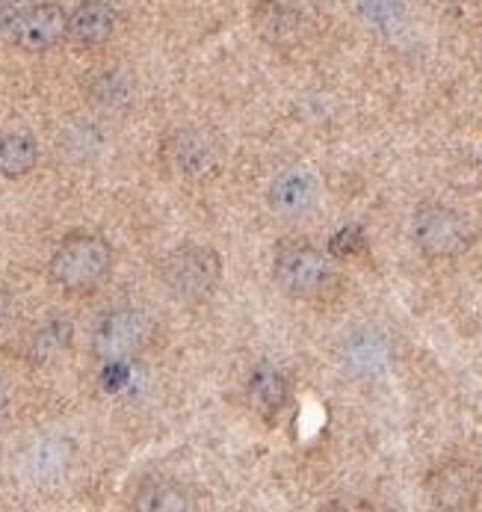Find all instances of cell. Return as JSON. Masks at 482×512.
I'll return each mask as SVG.
<instances>
[{
    "label": "cell",
    "instance_id": "9a60e30c",
    "mask_svg": "<svg viewBox=\"0 0 482 512\" xmlns=\"http://www.w3.org/2000/svg\"><path fill=\"white\" fill-rule=\"evenodd\" d=\"M39 163V143L27 131L0 134V175L3 178H24Z\"/></svg>",
    "mask_w": 482,
    "mask_h": 512
},
{
    "label": "cell",
    "instance_id": "8992f818",
    "mask_svg": "<svg viewBox=\"0 0 482 512\" xmlns=\"http://www.w3.org/2000/svg\"><path fill=\"white\" fill-rule=\"evenodd\" d=\"M252 24L270 48L293 51L320 27L317 0H258L252 9Z\"/></svg>",
    "mask_w": 482,
    "mask_h": 512
},
{
    "label": "cell",
    "instance_id": "2e32d148",
    "mask_svg": "<svg viewBox=\"0 0 482 512\" xmlns=\"http://www.w3.org/2000/svg\"><path fill=\"white\" fill-rule=\"evenodd\" d=\"M89 101L104 110H119L131 101V83L122 72H101L89 83Z\"/></svg>",
    "mask_w": 482,
    "mask_h": 512
},
{
    "label": "cell",
    "instance_id": "52a82bcc",
    "mask_svg": "<svg viewBox=\"0 0 482 512\" xmlns=\"http://www.w3.org/2000/svg\"><path fill=\"white\" fill-rule=\"evenodd\" d=\"M482 495L480 468L468 459H447L426 477V498L435 510H474Z\"/></svg>",
    "mask_w": 482,
    "mask_h": 512
},
{
    "label": "cell",
    "instance_id": "3957f363",
    "mask_svg": "<svg viewBox=\"0 0 482 512\" xmlns=\"http://www.w3.org/2000/svg\"><path fill=\"white\" fill-rule=\"evenodd\" d=\"M273 279L290 299H323L335 288V261L311 243H284L273 258Z\"/></svg>",
    "mask_w": 482,
    "mask_h": 512
},
{
    "label": "cell",
    "instance_id": "44dd1931",
    "mask_svg": "<svg viewBox=\"0 0 482 512\" xmlns=\"http://www.w3.org/2000/svg\"><path fill=\"white\" fill-rule=\"evenodd\" d=\"M12 317H15V299H12V293L0 288V332L12 323Z\"/></svg>",
    "mask_w": 482,
    "mask_h": 512
},
{
    "label": "cell",
    "instance_id": "7c38bea8",
    "mask_svg": "<svg viewBox=\"0 0 482 512\" xmlns=\"http://www.w3.org/2000/svg\"><path fill=\"white\" fill-rule=\"evenodd\" d=\"M246 397H249V406H252L261 418L273 421V418L281 415V409H284L287 400H290V379H287V373L278 365H273V362H258V365L252 367V373H249Z\"/></svg>",
    "mask_w": 482,
    "mask_h": 512
},
{
    "label": "cell",
    "instance_id": "ac0fdd59",
    "mask_svg": "<svg viewBox=\"0 0 482 512\" xmlns=\"http://www.w3.org/2000/svg\"><path fill=\"white\" fill-rule=\"evenodd\" d=\"M364 243L367 240H364V231L358 225H344L341 231L332 234L329 252H332V258H352V255H358L364 249Z\"/></svg>",
    "mask_w": 482,
    "mask_h": 512
},
{
    "label": "cell",
    "instance_id": "8fae6325",
    "mask_svg": "<svg viewBox=\"0 0 482 512\" xmlns=\"http://www.w3.org/2000/svg\"><path fill=\"white\" fill-rule=\"evenodd\" d=\"M116 24H119V15L107 0H83L74 6V12H69L66 39L77 48H98L110 42V36L116 33Z\"/></svg>",
    "mask_w": 482,
    "mask_h": 512
},
{
    "label": "cell",
    "instance_id": "277c9868",
    "mask_svg": "<svg viewBox=\"0 0 482 512\" xmlns=\"http://www.w3.org/2000/svg\"><path fill=\"white\" fill-rule=\"evenodd\" d=\"M409 234H412L414 249L432 261H450V258L465 255L477 237L474 225L462 211L441 205V202L420 205L414 211Z\"/></svg>",
    "mask_w": 482,
    "mask_h": 512
},
{
    "label": "cell",
    "instance_id": "6da1fadb",
    "mask_svg": "<svg viewBox=\"0 0 482 512\" xmlns=\"http://www.w3.org/2000/svg\"><path fill=\"white\" fill-rule=\"evenodd\" d=\"M113 270V249L101 234H69L51 255L48 276L66 293H89L104 285Z\"/></svg>",
    "mask_w": 482,
    "mask_h": 512
},
{
    "label": "cell",
    "instance_id": "7402d4cb",
    "mask_svg": "<svg viewBox=\"0 0 482 512\" xmlns=\"http://www.w3.org/2000/svg\"><path fill=\"white\" fill-rule=\"evenodd\" d=\"M6 406V388H3V382H0V409Z\"/></svg>",
    "mask_w": 482,
    "mask_h": 512
},
{
    "label": "cell",
    "instance_id": "30bf717a",
    "mask_svg": "<svg viewBox=\"0 0 482 512\" xmlns=\"http://www.w3.org/2000/svg\"><path fill=\"white\" fill-rule=\"evenodd\" d=\"M66 33H69V12L60 3H33L9 42L27 54H45L57 48L66 39Z\"/></svg>",
    "mask_w": 482,
    "mask_h": 512
},
{
    "label": "cell",
    "instance_id": "ba28073f",
    "mask_svg": "<svg viewBox=\"0 0 482 512\" xmlns=\"http://www.w3.org/2000/svg\"><path fill=\"white\" fill-rule=\"evenodd\" d=\"M160 160L181 181H205L219 169V148L199 128L175 131L163 140Z\"/></svg>",
    "mask_w": 482,
    "mask_h": 512
},
{
    "label": "cell",
    "instance_id": "ffe728a7",
    "mask_svg": "<svg viewBox=\"0 0 482 512\" xmlns=\"http://www.w3.org/2000/svg\"><path fill=\"white\" fill-rule=\"evenodd\" d=\"M361 9L376 24H388L394 18V12H397V0H361Z\"/></svg>",
    "mask_w": 482,
    "mask_h": 512
},
{
    "label": "cell",
    "instance_id": "9c48e42d",
    "mask_svg": "<svg viewBox=\"0 0 482 512\" xmlns=\"http://www.w3.org/2000/svg\"><path fill=\"white\" fill-rule=\"evenodd\" d=\"M317 202H320V181L314 172L302 166L284 169L267 190V205L281 220H302L317 208Z\"/></svg>",
    "mask_w": 482,
    "mask_h": 512
},
{
    "label": "cell",
    "instance_id": "4fadbf2b",
    "mask_svg": "<svg viewBox=\"0 0 482 512\" xmlns=\"http://www.w3.org/2000/svg\"><path fill=\"white\" fill-rule=\"evenodd\" d=\"M202 507V495L178 480H148L134 498V510L187 512Z\"/></svg>",
    "mask_w": 482,
    "mask_h": 512
},
{
    "label": "cell",
    "instance_id": "7a4b0ae2",
    "mask_svg": "<svg viewBox=\"0 0 482 512\" xmlns=\"http://www.w3.org/2000/svg\"><path fill=\"white\" fill-rule=\"evenodd\" d=\"M160 282L181 305H199L222 282V258L207 243H181L160 261Z\"/></svg>",
    "mask_w": 482,
    "mask_h": 512
},
{
    "label": "cell",
    "instance_id": "d6986e66",
    "mask_svg": "<svg viewBox=\"0 0 482 512\" xmlns=\"http://www.w3.org/2000/svg\"><path fill=\"white\" fill-rule=\"evenodd\" d=\"M33 0H0V39H12Z\"/></svg>",
    "mask_w": 482,
    "mask_h": 512
},
{
    "label": "cell",
    "instance_id": "5b68a950",
    "mask_svg": "<svg viewBox=\"0 0 482 512\" xmlns=\"http://www.w3.org/2000/svg\"><path fill=\"white\" fill-rule=\"evenodd\" d=\"M157 335L151 314L142 308H116L92 332V353L101 365H128L142 356Z\"/></svg>",
    "mask_w": 482,
    "mask_h": 512
},
{
    "label": "cell",
    "instance_id": "5bb4252c",
    "mask_svg": "<svg viewBox=\"0 0 482 512\" xmlns=\"http://www.w3.org/2000/svg\"><path fill=\"white\" fill-rule=\"evenodd\" d=\"M71 341H74V326L69 320H48L30 335L24 359L36 367L54 365L57 359H63L69 353Z\"/></svg>",
    "mask_w": 482,
    "mask_h": 512
},
{
    "label": "cell",
    "instance_id": "e0dca14e",
    "mask_svg": "<svg viewBox=\"0 0 482 512\" xmlns=\"http://www.w3.org/2000/svg\"><path fill=\"white\" fill-rule=\"evenodd\" d=\"M71 462V447L66 441H45L36 453H33V468L42 480H57L60 474H66Z\"/></svg>",
    "mask_w": 482,
    "mask_h": 512
}]
</instances>
